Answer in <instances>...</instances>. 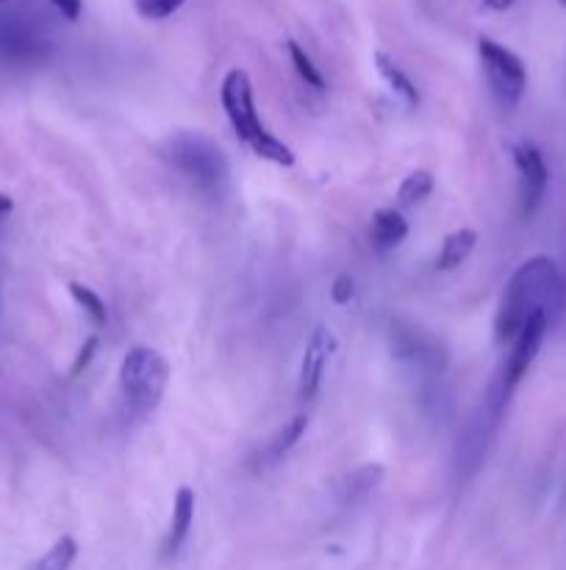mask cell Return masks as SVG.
Wrapping results in <instances>:
<instances>
[{"label":"cell","mask_w":566,"mask_h":570,"mask_svg":"<svg viewBox=\"0 0 566 570\" xmlns=\"http://www.w3.org/2000/svg\"><path fill=\"white\" fill-rule=\"evenodd\" d=\"M558 3H561V7H566V0H558Z\"/></svg>","instance_id":"d4e9b609"},{"label":"cell","mask_w":566,"mask_h":570,"mask_svg":"<svg viewBox=\"0 0 566 570\" xmlns=\"http://www.w3.org/2000/svg\"><path fill=\"white\" fill-rule=\"evenodd\" d=\"M369 237H373V245L380 253L398 248L400 242L409 237V220L398 212V209H378L373 215V226H369Z\"/></svg>","instance_id":"8fae6325"},{"label":"cell","mask_w":566,"mask_h":570,"mask_svg":"<svg viewBox=\"0 0 566 570\" xmlns=\"http://www.w3.org/2000/svg\"><path fill=\"white\" fill-rule=\"evenodd\" d=\"M195 504H198V495L192 487H178L176 501H173V520H169L167 542H164V553H178L181 546L187 542L189 531L195 524Z\"/></svg>","instance_id":"30bf717a"},{"label":"cell","mask_w":566,"mask_h":570,"mask_svg":"<svg viewBox=\"0 0 566 570\" xmlns=\"http://www.w3.org/2000/svg\"><path fill=\"white\" fill-rule=\"evenodd\" d=\"M78 557V542L70 535L59 537L47 548V553H42L40 562L34 564V570H70L73 562Z\"/></svg>","instance_id":"9a60e30c"},{"label":"cell","mask_w":566,"mask_h":570,"mask_svg":"<svg viewBox=\"0 0 566 570\" xmlns=\"http://www.w3.org/2000/svg\"><path fill=\"white\" fill-rule=\"evenodd\" d=\"M514 165L520 173V209L525 218H533L542 206L544 193L550 184V167L542 151L531 142L514 145Z\"/></svg>","instance_id":"52a82bcc"},{"label":"cell","mask_w":566,"mask_h":570,"mask_svg":"<svg viewBox=\"0 0 566 570\" xmlns=\"http://www.w3.org/2000/svg\"><path fill=\"white\" fill-rule=\"evenodd\" d=\"M47 51V36L25 14H0V56L14 62L36 59Z\"/></svg>","instance_id":"ba28073f"},{"label":"cell","mask_w":566,"mask_h":570,"mask_svg":"<svg viewBox=\"0 0 566 570\" xmlns=\"http://www.w3.org/2000/svg\"><path fill=\"white\" fill-rule=\"evenodd\" d=\"M475 245H478V231L475 229H458L453 234L444 237L442 251L436 256V271H456L473 256Z\"/></svg>","instance_id":"7c38bea8"},{"label":"cell","mask_w":566,"mask_h":570,"mask_svg":"<svg viewBox=\"0 0 566 570\" xmlns=\"http://www.w3.org/2000/svg\"><path fill=\"white\" fill-rule=\"evenodd\" d=\"M167 160L203 189H220L229 182V160L214 140L198 131H181L167 142Z\"/></svg>","instance_id":"277c9868"},{"label":"cell","mask_w":566,"mask_h":570,"mask_svg":"<svg viewBox=\"0 0 566 570\" xmlns=\"http://www.w3.org/2000/svg\"><path fill=\"white\" fill-rule=\"evenodd\" d=\"M484 7L491 12H506V9L514 7V0H484Z\"/></svg>","instance_id":"603a6c76"},{"label":"cell","mask_w":566,"mask_h":570,"mask_svg":"<svg viewBox=\"0 0 566 570\" xmlns=\"http://www.w3.org/2000/svg\"><path fill=\"white\" fill-rule=\"evenodd\" d=\"M169 384V362L156 348L134 346L120 365V390L134 418H147L158 409Z\"/></svg>","instance_id":"3957f363"},{"label":"cell","mask_w":566,"mask_h":570,"mask_svg":"<svg viewBox=\"0 0 566 570\" xmlns=\"http://www.w3.org/2000/svg\"><path fill=\"white\" fill-rule=\"evenodd\" d=\"M98 346H100L98 335H92V337H87V340H84V346L78 348V357H76V362H73V368H70V373H73V376H81V373L87 371V368H89V362H92V359H95V353H98Z\"/></svg>","instance_id":"44dd1931"},{"label":"cell","mask_w":566,"mask_h":570,"mask_svg":"<svg viewBox=\"0 0 566 570\" xmlns=\"http://www.w3.org/2000/svg\"><path fill=\"white\" fill-rule=\"evenodd\" d=\"M547 329L550 315L539 309V313H533L531 318H528V324L522 326L520 335L511 340V353H508L506 373H502V390H506V395L522 382V376H525L528 371H531L533 359L539 357V351H542L544 346Z\"/></svg>","instance_id":"8992f818"},{"label":"cell","mask_w":566,"mask_h":570,"mask_svg":"<svg viewBox=\"0 0 566 570\" xmlns=\"http://www.w3.org/2000/svg\"><path fill=\"white\" fill-rule=\"evenodd\" d=\"M433 187H436V182H433V176L428 171H414L406 176V182L400 184L398 189V198L403 206H417L422 204V200L428 198V195L433 193Z\"/></svg>","instance_id":"ac0fdd59"},{"label":"cell","mask_w":566,"mask_h":570,"mask_svg":"<svg viewBox=\"0 0 566 570\" xmlns=\"http://www.w3.org/2000/svg\"><path fill=\"white\" fill-rule=\"evenodd\" d=\"M561 295H564V278H561V271L553 259L531 256L528 262H522L520 271L508 278L506 293H502L500 306H497V340H514L533 313L542 309V313L550 315V309L561 304Z\"/></svg>","instance_id":"6da1fadb"},{"label":"cell","mask_w":566,"mask_h":570,"mask_svg":"<svg viewBox=\"0 0 566 570\" xmlns=\"http://www.w3.org/2000/svg\"><path fill=\"white\" fill-rule=\"evenodd\" d=\"M478 56L484 65L486 84H489L491 95H495L497 107L511 112L520 107L522 95L528 89V67L514 51H508L500 42L480 36L478 40Z\"/></svg>","instance_id":"5b68a950"},{"label":"cell","mask_w":566,"mask_h":570,"mask_svg":"<svg viewBox=\"0 0 566 570\" xmlns=\"http://www.w3.org/2000/svg\"><path fill=\"white\" fill-rule=\"evenodd\" d=\"M3 3H7V0H0V7H3Z\"/></svg>","instance_id":"484cf974"},{"label":"cell","mask_w":566,"mask_h":570,"mask_svg":"<svg viewBox=\"0 0 566 570\" xmlns=\"http://www.w3.org/2000/svg\"><path fill=\"white\" fill-rule=\"evenodd\" d=\"M373 62H375V70H378V76L389 84L391 92L398 95V98H403L406 107H411V109L420 107V89H417V84L411 81L403 70H400L398 62L391 59V56L380 54V51L373 56Z\"/></svg>","instance_id":"4fadbf2b"},{"label":"cell","mask_w":566,"mask_h":570,"mask_svg":"<svg viewBox=\"0 0 566 570\" xmlns=\"http://www.w3.org/2000/svg\"><path fill=\"white\" fill-rule=\"evenodd\" d=\"M287 54H289V59H292V65H295V70H298V76L306 81V87H311V89H317V92H322V89H325V76H322L320 67L314 65V59H311V56L306 54V47L300 45V42L287 40Z\"/></svg>","instance_id":"2e32d148"},{"label":"cell","mask_w":566,"mask_h":570,"mask_svg":"<svg viewBox=\"0 0 566 570\" xmlns=\"http://www.w3.org/2000/svg\"><path fill=\"white\" fill-rule=\"evenodd\" d=\"M353 298H356V282H353L351 273H342V276H336V282H333L331 300L336 306H347Z\"/></svg>","instance_id":"ffe728a7"},{"label":"cell","mask_w":566,"mask_h":570,"mask_svg":"<svg viewBox=\"0 0 566 570\" xmlns=\"http://www.w3.org/2000/svg\"><path fill=\"white\" fill-rule=\"evenodd\" d=\"M220 100L222 109H225V118L234 125L236 136L256 153L258 160H267L280 167L295 165L292 147L284 140H278V136L264 125V120L258 118L256 98H253V81L245 70L234 67V70L225 73V78H222L220 84Z\"/></svg>","instance_id":"7a4b0ae2"},{"label":"cell","mask_w":566,"mask_h":570,"mask_svg":"<svg viewBox=\"0 0 566 570\" xmlns=\"http://www.w3.org/2000/svg\"><path fill=\"white\" fill-rule=\"evenodd\" d=\"M187 0H134L136 12L145 20H167L184 7Z\"/></svg>","instance_id":"d6986e66"},{"label":"cell","mask_w":566,"mask_h":570,"mask_svg":"<svg viewBox=\"0 0 566 570\" xmlns=\"http://www.w3.org/2000/svg\"><path fill=\"white\" fill-rule=\"evenodd\" d=\"M306 429H309V418H306V415H295V418L289 420V424L280 426V429L275 431L273 440H269L267 446H264V453H262L264 462H267V464L280 462V459L287 457V453L292 451L295 446H298L300 437L306 435Z\"/></svg>","instance_id":"5bb4252c"},{"label":"cell","mask_w":566,"mask_h":570,"mask_svg":"<svg viewBox=\"0 0 566 570\" xmlns=\"http://www.w3.org/2000/svg\"><path fill=\"white\" fill-rule=\"evenodd\" d=\"M67 289H70L73 300H76V304L84 309V315L92 320L95 329H103L106 320H109V313H106L103 298H100V295L95 293L92 287H87V284H78V282H73Z\"/></svg>","instance_id":"e0dca14e"},{"label":"cell","mask_w":566,"mask_h":570,"mask_svg":"<svg viewBox=\"0 0 566 570\" xmlns=\"http://www.w3.org/2000/svg\"><path fill=\"white\" fill-rule=\"evenodd\" d=\"M51 7L70 23H76L84 14V0H51Z\"/></svg>","instance_id":"7402d4cb"},{"label":"cell","mask_w":566,"mask_h":570,"mask_svg":"<svg viewBox=\"0 0 566 570\" xmlns=\"http://www.w3.org/2000/svg\"><path fill=\"white\" fill-rule=\"evenodd\" d=\"M14 209V200L9 198L7 193H0V218H7V215H12Z\"/></svg>","instance_id":"cb8c5ba5"},{"label":"cell","mask_w":566,"mask_h":570,"mask_svg":"<svg viewBox=\"0 0 566 570\" xmlns=\"http://www.w3.org/2000/svg\"><path fill=\"white\" fill-rule=\"evenodd\" d=\"M333 351H336V335L328 329L325 324H317V329L311 331V340L306 346L303 362H300V376H298V395L303 401L317 398L322 387V379H325L328 362H331Z\"/></svg>","instance_id":"9c48e42d"}]
</instances>
